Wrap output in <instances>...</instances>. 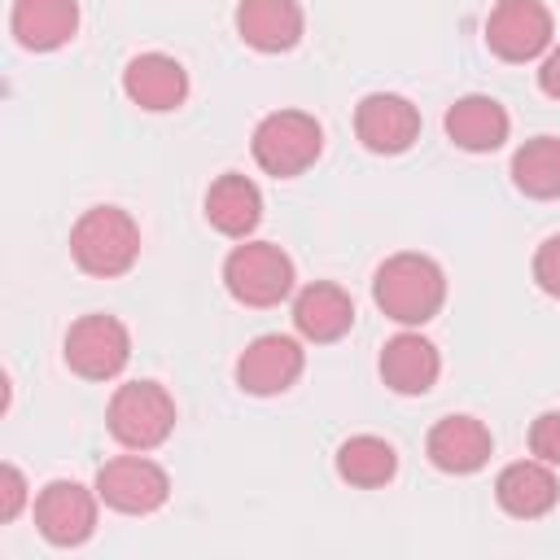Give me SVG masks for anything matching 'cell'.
<instances>
[{"label":"cell","mask_w":560,"mask_h":560,"mask_svg":"<svg viewBox=\"0 0 560 560\" xmlns=\"http://www.w3.org/2000/svg\"><path fill=\"white\" fill-rule=\"evenodd\" d=\"M376 306L398 324H429L446 302V276L429 254H389L372 276Z\"/></svg>","instance_id":"6da1fadb"},{"label":"cell","mask_w":560,"mask_h":560,"mask_svg":"<svg viewBox=\"0 0 560 560\" xmlns=\"http://www.w3.org/2000/svg\"><path fill=\"white\" fill-rule=\"evenodd\" d=\"M70 258L79 271L114 280L122 271L136 267L140 258V228L127 210L118 206H92L79 214V223L70 228Z\"/></svg>","instance_id":"7a4b0ae2"},{"label":"cell","mask_w":560,"mask_h":560,"mask_svg":"<svg viewBox=\"0 0 560 560\" xmlns=\"http://www.w3.org/2000/svg\"><path fill=\"white\" fill-rule=\"evenodd\" d=\"M109 438L127 451H153L175 429V398L158 381H127L114 389L105 411Z\"/></svg>","instance_id":"3957f363"},{"label":"cell","mask_w":560,"mask_h":560,"mask_svg":"<svg viewBox=\"0 0 560 560\" xmlns=\"http://www.w3.org/2000/svg\"><path fill=\"white\" fill-rule=\"evenodd\" d=\"M254 162L276 175V179H293L306 166H315L319 149H324V127L315 122V114L306 109H276L254 127Z\"/></svg>","instance_id":"277c9868"},{"label":"cell","mask_w":560,"mask_h":560,"mask_svg":"<svg viewBox=\"0 0 560 560\" xmlns=\"http://www.w3.org/2000/svg\"><path fill=\"white\" fill-rule=\"evenodd\" d=\"M223 284L241 306H280L293 293V258L271 241H245L223 258Z\"/></svg>","instance_id":"5b68a950"},{"label":"cell","mask_w":560,"mask_h":560,"mask_svg":"<svg viewBox=\"0 0 560 560\" xmlns=\"http://www.w3.org/2000/svg\"><path fill=\"white\" fill-rule=\"evenodd\" d=\"M61 359L83 381H114L131 359V332L114 315H83L61 341Z\"/></svg>","instance_id":"8992f818"},{"label":"cell","mask_w":560,"mask_h":560,"mask_svg":"<svg viewBox=\"0 0 560 560\" xmlns=\"http://www.w3.org/2000/svg\"><path fill=\"white\" fill-rule=\"evenodd\" d=\"M551 9L542 0H499L486 18V48L499 61H534L551 48Z\"/></svg>","instance_id":"52a82bcc"},{"label":"cell","mask_w":560,"mask_h":560,"mask_svg":"<svg viewBox=\"0 0 560 560\" xmlns=\"http://www.w3.org/2000/svg\"><path fill=\"white\" fill-rule=\"evenodd\" d=\"M96 494L105 508L127 512V516H149L166 503L171 494V477L162 464L144 459V455H118L109 464H101L96 472Z\"/></svg>","instance_id":"ba28073f"},{"label":"cell","mask_w":560,"mask_h":560,"mask_svg":"<svg viewBox=\"0 0 560 560\" xmlns=\"http://www.w3.org/2000/svg\"><path fill=\"white\" fill-rule=\"evenodd\" d=\"M96 490L79 486V481H48L35 494V525L52 547H79L92 538L96 529Z\"/></svg>","instance_id":"9c48e42d"},{"label":"cell","mask_w":560,"mask_h":560,"mask_svg":"<svg viewBox=\"0 0 560 560\" xmlns=\"http://www.w3.org/2000/svg\"><path fill=\"white\" fill-rule=\"evenodd\" d=\"M306 368V350L284 337V332H262L254 337L241 359H236V385L245 394H258V398H271V394H284Z\"/></svg>","instance_id":"30bf717a"},{"label":"cell","mask_w":560,"mask_h":560,"mask_svg":"<svg viewBox=\"0 0 560 560\" xmlns=\"http://www.w3.org/2000/svg\"><path fill=\"white\" fill-rule=\"evenodd\" d=\"M354 136L372 153H407L420 136V109L398 92H368L354 109Z\"/></svg>","instance_id":"8fae6325"},{"label":"cell","mask_w":560,"mask_h":560,"mask_svg":"<svg viewBox=\"0 0 560 560\" xmlns=\"http://www.w3.org/2000/svg\"><path fill=\"white\" fill-rule=\"evenodd\" d=\"M122 92L131 105L149 109V114H166V109H179L184 96H188V70L166 57V52H140L127 61L122 70Z\"/></svg>","instance_id":"7c38bea8"},{"label":"cell","mask_w":560,"mask_h":560,"mask_svg":"<svg viewBox=\"0 0 560 560\" xmlns=\"http://www.w3.org/2000/svg\"><path fill=\"white\" fill-rule=\"evenodd\" d=\"M490 451H494L490 429H486L477 416H442V420L429 429V438H424L429 464L442 468V472H455V477L477 472V468L490 459Z\"/></svg>","instance_id":"4fadbf2b"},{"label":"cell","mask_w":560,"mask_h":560,"mask_svg":"<svg viewBox=\"0 0 560 560\" xmlns=\"http://www.w3.org/2000/svg\"><path fill=\"white\" fill-rule=\"evenodd\" d=\"M438 372H442V354L420 332H398V337H389L381 346V381L394 394H407V398L429 394L433 381H438Z\"/></svg>","instance_id":"5bb4252c"},{"label":"cell","mask_w":560,"mask_h":560,"mask_svg":"<svg viewBox=\"0 0 560 560\" xmlns=\"http://www.w3.org/2000/svg\"><path fill=\"white\" fill-rule=\"evenodd\" d=\"M494 499H499V508L508 516L538 521V516H547L556 508L560 486H556L551 464H542V459H516V464H508L494 477Z\"/></svg>","instance_id":"9a60e30c"},{"label":"cell","mask_w":560,"mask_h":560,"mask_svg":"<svg viewBox=\"0 0 560 560\" xmlns=\"http://www.w3.org/2000/svg\"><path fill=\"white\" fill-rule=\"evenodd\" d=\"M302 4L298 0H241L236 4V35L254 52H289L302 39Z\"/></svg>","instance_id":"2e32d148"},{"label":"cell","mask_w":560,"mask_h":560,"mask_svg":"<svg viewBox=\"0 0 560 560\" xmlns=\"http://www.w3.org/2000/svg\"><path fill=\"white\" fill-rule=\"evenodd\" d=\"M13 39L31 52H52L79 31V0H13Z\"/></svg>","instance_id":"e0dca14e"},{"label":"cell","mask_w":560,"mask_h":560,"mask_svg":"<svg viewBox=\"0 0 560 560\" xmlns=\"http://www.w3.org/2000/svg\"><path fill=\"white\" fill-rule=\"evenodd\" d=\"M508 109L494 101V96H459L451 109H446V136L451 144H459L464 153H494L503 140H508Z\"/></svg>","instance_id":"ac0fdd59"},{"label":"cell","mask_w":560,"mask_h":560,"mask_svg":"<svg viewBox=\"0 0 560 560\" xmlns=\"http://www.w3.org/2000/svg\"><path fill=\"white\" fill-rule=\"evenodd\" d=\"M262 219V192L254 179L228 171L219 175L210 188H206V223L223 236H236V241H249V232L258 228Z\"/></svg>","instance_id":"d6986e66"},{"label":"cell","mask_w":560,"mask_h":560,"mask_svg":"<svg viewBox=\"0 0 560 560\" xmlns=\"http://www.w3.org/2000/svg\"><path fill=\"white\" fill-rule=\"evenodd\" d=\"M350 324H354V302L341 284L315 280L293 298V328L306 341H337L350 332Z\"/></svg>","instance_id":"ffe728a7"},{"label":"cell","mask_w":560,"mask_h":560,"mask_svg":"<svg viewBox=\"0 0 560 560\" xmlns=\"http://www.w3.org/2000/svg\"><path fill=\"white\" fill-rule=\"evenodd\" d=\"M394 472H398V451L376 433H354L337 446V477L359 490L389 486Z\"/></svg>","instance_id":"44dd1931"},{"label":"cell","mask_w":560,"mask_h":560,"mask_svg":"<svg viewBox=\"0 0 560 560\" xmlns=\"http://www.w3.org/2000/svg\"><path fill=\"white\" fill-rule=\"evenodd\" d=\"M512 184L534 197L551 201L560 197V136H534L512 153Z\"/></svg>","instance_id":"7402d4cb"},{"label":"cell","mask_w":560,"mask_h":560,"mask_svg":"<svg viewBox=\"0 0 560 560\" xmlns=\"http://www.w3.org/2000/svg\"><path fill=\"white\" fill-rule=\"evenodd\" d=\"M529 451L534 459L542 464H560V411H542L534 424H529Z\"/></svg>","instance_id":"603a6c76"},{"label":"cell","mask_w":560,"mask_h":560,"mask_svg":"<svg viewBox=\"0 0 560 560\" xmlns=\"http://www.w3.org/2000/svg\"><path fill=\"white\" fill-rule=\"evenodd\" d=\"M534 280H538L542 293L560 298V232L538 245V254H534Z\"/></svg>","instance_id":"cb8c5ba5"},{"label":"cell","mask_w":560,"mask_h":560,"mask_svg":"<svg viewBox=\"0 0 560 560\" xmlns=\"http://www.w3.org/2000/svg\"><path fill=\"white\" fill-rule=\"evenodd\" d=\"M22 503H26V477L13 464H4L0 468V521H13Z\"/></svg>","instance_id":"d4e9b609"},{"label":"cell","mask_w":560,"mask_h":560,"mask_svg":"<svg viewBox=\"0 0 560 560\" xmlns=\"http://www.w3.org/2000/svg\"><path fill=\"white\" fill-rule=\"evenodd\" d=\"M538 88H542L551 101H560V44L547 48V57H542V66H538Z\"/></svg>","instance_id":"484cf974"}]
</instances>
